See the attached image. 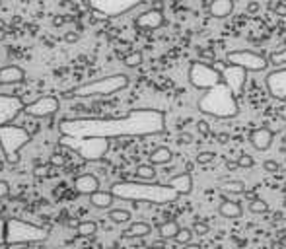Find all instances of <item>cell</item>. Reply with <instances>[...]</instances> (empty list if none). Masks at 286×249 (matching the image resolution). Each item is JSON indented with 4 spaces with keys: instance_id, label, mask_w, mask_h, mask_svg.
Returning a JSON list of instances; mask_svg holds the SVG:
<instances>
[{
    "instance_id": "1",
    "label": "cell",
    "mask_w": 286,
    "mask_h": 249,
    "mask_svg": "<svg viewBox=\"0 0 286 249\" xmlns=\"http://www.w3.org/2000/svg\"><path fill=\"white\" fill-rule=\"evenodd\" d=\"M222 82L210 90H205L199 99V111L216 119H232L238 115V95L243 92L247 70L238 64H228L222 70Z\"/></svg>"
},
{
    "instance_id": "2",
    "label": "cell",
    "mask_w": 286,
    "mask_h": 249,
    "mask_svg": "<svg viewBox=\"0 0 286 249\" xmlns=\"http://www.w3.org/2000/svg\"><path fill=\"white\" fill-rule=\"evenodd\" d=\"M113 195L130 201H146L154 204H166L179 197V193L170 185L160 183H117L113 185Z\"/></svg>"
},
{
    "instance_id": "3",
    "label": "cell",
    "mask_w": 286,
    "mask_h": 249,
    "mask_svg": "<svg viewBox=\"0 0 286 249\" xmlns=\"http://www.w3.org/2000/svg\"><path fill=\"white\" fill-rule=\"evenodd\" d=\"M128 86V76L125 74H113V76H105L88 84H82L74 90H70L66 93V97H95V95H111L117 93L121 90H125Z\"/></svg>"
},
{
    "instance_id": "4",
    "label": "cell",
    "mask_w": 286,
    "mask_h": 249,
    "mask_svg": "<svg viewBox=\"0 0 286 249\" xmlns=\"http://www.w3.org/2000/svg\"><path fill=\"white\" fill-rule=\"evenodd\" d=\"M222 78H224L222 70H218V68H214L207 62H201V61L193 62L191 68H189V82L197 90H210L216 84H220Z\"/></svg>"
},
{
    "instance_id": "5",
    "label": "cell",
    "mask_w": 286,
    "mask_h": 249,
    "mask_svg": "<svg viewBox=\"0 0 286 249\" xmlns=\"http://www.w3.org/2000/svg\"><path fill=\"white\" fill-rule=\"evenodd\" d=\"M86 2L94 12L101 14L105 18H115V16L134 10L138 4L144 2V0H86Z\"/></svg>"
},
{
    "instance_id": "6",
    "label": "cell",
    "mask_w": 286,
    "mask_h": 249,
    "mask_svg": "<svg viewBox=\"0 0 286 249\" xmlns=\"http://www.w3.org/2000/svg\"><path fill=\"white\" fill-rule=\"evenodd\" d=\"M226 61L228 64H238L247 72H263L269 66V61L253 51H230L226 55Z\"/></svg>"
},
{
    "instance_id": "7",
    "label": "cell",
    "mask_w": 286,
    "mask_h": 249,
    "mask_svg": "<svg viewBox=\"0 0 286 249\" xmlns=\"http://www.w3.org/2000/svg\"><path fill=\"white\" fill-rule=\"evenodd\" d=\"M57 109H59V99L53 97V95H45V97H39L37 101L30 103L26 107V113L32 115V117H49Z\"/></svg>"
},
{
    "instance_id": "8",
    "label": "cell",
    "mask_w": 286,
    "mask_h": 249,
    "mask_svg": "<svg viewBox=\"0 0 286 249\" xmlns=\"http://www.w3.org/2000/svg\"><path fill=\"white\" fill-rule=\"evenodd\" d=\"M267 88H269V93L272 97L282 99V101L286 99V66L269 72V76H267Z\"/></svg>"
},
{
    "instance_id": "9",
    "label": "cell",
    "mask_w": 286,
    "mask_h": 249,
    "mask_svg": "<svg viewBox=\"0 0 286 249\" xmlns=\"http://www.w3.org/2000/svg\"><path fill=\"white\" fill-rule=\"evenodd\" d=\"M164 22H166V20H164V14H162L160 10H146V12H142L140 16H136L134 26L140 28V30H148V31H152V30L162 28Z\"/></svg>"
},
{
    "instance_id": "10",
    "label": "cell",
    "mask_w": 286,
    "mask_h": 249,
    "mask_svg": "<svg viewBox=\"0 0 286 249\" xmlns=\"http://www.w3.org/2000/svg\"><path fill=\"white\" fill-rule=\"evenodd\" d=\"M24 80H26V72L24 68L16 64L0 68V86H14V84H22Z\"/></svg>"
},
{
    "instance_id": "11",
    "label": "cell",
    "mask_w": 286,
    "mask_h": 249,
    "mask_svg": "<svg viewBox=\"0 0 286 249\" xmlns=\"http://www.w3.org/2000/svg\"><path fill=\"white\" fill-rule=\"evenodd\" d=\"M272 139H274V133L263 127V129H257V131H253V133H251L249 142L253 144V148H255V150L265 152V150H269V148H270Z\"/></svg>"
},
{
    "instance_id": "12",
    "label": "cell",
    "mask_w": 286,
    "mask_h": 249,
    "mask_svg": "<svg viewBox=\"0 0 286 249\" xmlns=\"http://www.w3.org/2000/svg\"><path fill=\"white\" fill-rule=\"evenodd\" d=\"M74 189L80 193V195H92V193H95L97 189H99V181H97V177L95 175H92V173H82V175H78L76 179H74Z\"/></svg>"
},
{
    "instance_id": "13",
    "label": "cell",
    "mask_w": 286,
    "mask_h": 249,
    "mask_svg": "<svg viewBox=\"0 0 286 249\" xmlns=\"http://www.w3.org/2000/svg\"><path fill=\"white\" fill-rule=\"evenodd\" d=\"M170 187H174L179 195H189L193 191V177L191 173H179V175H174L170 181H168Z\"/></svg>"
},
{
    "instance_id": "14",
    "label": "cell",
    "mask_w": 286,
    "mask_h": 249,
    "mask_svg": "<svg viewBox=\"0 0 286 249\" xmlns=\"http://www.w3.org/2000/svg\"><path fill=\"white\" fill-rule=\"evenodd\" d=\"M208 12L214 18H228L234 12V0H212Z\"/></svg>"
},
{
    "instance_id": "15",
    "label": "cell",
    "mask_w": 286,
    "mask_h": 249,
    "mask_svg": "<svg viewBox=\"0 0 286 249\" xmlns=\"http://www.w3.org/2000/svg\"><path fill=\"white\" fill-rule=\"evenodd\" d=\"M113 199H115V195H113V191H95V193H92L90 195V202H92V206H95V208H101V210H105V208H111V204H113Z\"/></svg>"
},
{
    "instance_id": "16",
    "label": "cell",
    "mask_w": 286,
    "mask_h": 249,
    "mask_svg": "<svg viewBox=\"0 0 286 249\" xmlns=\"http://www.w3.org/2000/svg\"><path fill=\"white\" fill-rule=\"evenodd\" d=\"M218 212L224 216V218H230V220H236L243 214V208L238 201H222L220 206H218Z\"/></svg>"
},
{
    "instance_id": "17",
    "label": "cell",
    "mask_w": 286,
    "mask_h": 249,
    "mask_svg": "<svg viewBox=\"0 0 286 249\" xmlns=\"http://www.w3.org/2000/svg\"><path fill=\"white\" fill-rule=\"evenodd\" d=\"M152 233V226L146 222H132L125 230V237H146Z\"/></svg>"
},
{
    "instance_id": "18",
    "label": "cell",
    "mask_w": 286,
    "mask_h": 249,
    "mask_svg": "<svg viewBox=\"0 0 286 249\" xmlns=\"http://www.w3.org/2000/svg\"><path fill=\"white\" fill-rule=\"evenodd\" d=\"M148 158H150V164H154V166H166V164H170V162L174 160V154H172L170 148L160 146V148L152 150Z\"/></svg>"
},
{
    "instance_id": "19",
    "label": "cell",
    "mask_w": 286,
    "mask_h": 249,
    "mask_svg": "<svg viewBox=\"0 0 286 249\" xmlns=\"http://www.w3.org/2000/svg\"><path fill=\"white\" fill-rule=\"evenodd\" d=\"M179 224L175 222V220H168V222H164V224H160V228H158V232H160V235L164 237V239H174L175 235H177V232H179Z\"/></svg>"
},
{
    "instance_id": "20",
    "label": "cell",
    "mask_w": 286,
    "mask_h": 249,
    "mask_svg": "<svg viewBox=\"0 0 286 249\" xmlns=\"http://www.w3.org/2000/svg\"><path fill=\"white\" fill-rule=\"evenodd\" d=\"M220 189L232 195H245V183L243 181H236V179H228L220 183Z\"/></svg>"
},
{
    "instance_id": "21",
    "label": "cell",
    "mask_w": 286,
    "mask_h": 249,
    "mask_svg": "<svg viewBox=\"0 0 286 249\" xmlns=\"http://www.w3.org/2000/svg\"><path fill=\"white\" fill-rule=\"evenodd\" d=\"M136 177L142 179V181H152L156 177V170H154V164H140L136 168Z\"/></svg>"
},
{
    "instance_id": "22",
    "label": "cell",
    "mask_w": 286,
    "mask_h": 249,
    "mask_svg": "<svg viewBox=\"0 0 286 249\" xmlns=\"http://www.w3.org/2000/svg\"><path fill=\"white\" fill-rule=\"evenodd\" d=\"M107 216L115 224H127V222H130V212L125 210V208H113V210H109Z\"/></svg>"
},
{
    "instance_id": "23",
    "label": "cell",
    "mask_w": 286,
    "mask_h": 249,
    "mask_svg": "<svg viewBox=\"0 0 286 249\" xmlns=\"http://www.w3.org/2000/svg\"><path fill=\"white\" fill-rule=\"evenodd\" d=\"M78 235H84V237H88V235H94L95 232H97V224L95 222H92V220H84V222H80L78 224Z\"/></svg>"
},
{
    "instance_id": "24",
    "label": "cell",
    "mask_w": 286,
    "mask_h": 249,
    "mask_svg": "<svg viewBox=\"0 0 286 249\" xmlns=\"http://www.w3.org/2000/svg\"><path fill=\"white\" fill-rule=\"evenodd\" d=\"M140 62H142V53L140 51H132V53H128V55L123 57V64L128 66V68H134Z\"/></svg>"
},
{
    "instance_id": "25",
    "label": "cell",
    "mask_w": 286,
    "mask_h": 249,
    "mask_svg": "<svg viewBox=\"0 0 286 249\" xmlns=\"http://www.w3.org/2000/svg\"><path fill=\"white\" fill-rule=\"evenodd\" d=\"M195 235V232H193V228H179V232H177V235L174 237L179 245H185V243H189L191 241V237Z\"/></svg>"
},
{
    "instance_id": "26",
    "label": "cell",
    "mask_w": 286,
    "mask_h": 249,
    "mask_svg": "<svg viewBox=\"0 0 286 249\" xmlns=\"http://www.w3.org/2000/svg\"><path fill=\"white\" fill-rule=\"evenodd\" d=\"M249 210H251L253 214H263V212L269 210V204H267L263 199H251V202H249Z\"/></svg>"
},
{
    "instance_id": "27",
    "label": "cell",
    "mask_w": 286,
    "mask_h": 249,
    "mask_svg": "<svg viewBox=\"0 0 286 249\" xmlns=\"http://www.w3.org/2000/svg\"><path fill=\"white\" fill-rule=\"evenodd\" d=\"M270 62H272V64H286V49L274 51V53L270 55Z\"/></svg>"
},
{
    "instance_id": "28",
    "label": "cell",
    "mask_w": 286,
    "mask_h": 249,
    "mask_svg": "<svg viewBox=\"0 0 286 249\" xmlns=\"http://www.w3.org/2000/svg\"><path fill=\"white\" fill-rule=\"evenodd\" d=\"M253 156H247V154H241L239 158H238V168H253Z\"/></svg>"
},
{
    "instance_id": "29",
    "label": "cell",
    "mask_w": 286,
    "mask_h": 249,
    "mask_svg": "<svg viewBox=\"0 0 286 249\" xmlns=\"http://www.w3.org/2000/svg\"><path fill=\"white\" fill-rule=\"evenodd\" d=\"M214 158H216L214 152H201V154L197 156V162H199V164H210V162H214Z\"/></svg>"
},
{
    "instance_id": "30",
    "label": "cell",
    "mask_w": 286,
    "mask_h": 249,
    "mask_svg": "<svg viewBox=\"0 0 286 249\" xmlns=\"http://www.w3.org/2000/svg\"><path fill=\"white\" fill-rule=\"evenodd\" d=\"M193 232H195L197 235H207V233H208V226H207L205 222L197 220V222L193 224Z\"/></svg>"
},
{
    "instance_id": "31",
    "label": "cell",
    "mask_w": 286,
    "mask_h": 249,
    "mask_svg": "<svg viewBox=\"0 0 286 249\" xmlns=\"http://www.w3.org/2000/svg\"><path fill=\"white\" fill-rule=\"evenodd\" d=\"M263 168H265V171H269V173H276V171L280 170V166H278L274 160H265V162H263Z\"/></svg>"
},
{
    "instance_id": "32",
    "label": "cell",
    "mask_w": 286,
    "mask_h": 249,
    "mask_svg": "<svg viewBox=\"0 0 286 249\" xmlns=\"http://www.w3.org/2000/svg\"><path fill=\"white\" fill-rule=\"evenodd\" d=\"M10 195V185L6 181H0V199H4Z\"/></svg>"
},
{
    "instance_id": "33",
    "label": "cell",
    "mask_w": 286,
    "mask_h": 249,
    "mask_svg": "<svg viewBox=\"0 0 286 249\" xmlns=\"http://www.w3.org/2000/svg\"><path fill=\"white\" fill-rule=\"evenodd\" d=\"M64 41H66V43H76V41H78V33L66 31V33H64Z\"/></svg>"
},
{
    "instance_id": "34",
    "label": "cell",
    "mask_w": 286,
    "mask_h": 249,
    "mask_svg": "<svg viewBox=\"0 0 286 249\" xmlns=\"http://www.w3.org/2000/svg\"><path fill=\"white\" fill-rule=\"evenodd\" d=\"M257 10H259V4H257V2H251V4L247 6V12H249V14H253V12H257Z\"/></svg>"
},
{
    "instance_id": "35",
    "label": "cell",
    "mask_w": 286,
    "mask_h": 249,
    "mask_svg": "<svg viewBox=\"0 0 286 249\" xmlns=\"http://www.w3.org/2000/svg\"><path fill=\"white\" fill-rule=\"evenodd\" d=\"M183 249H203V247H201L199 243H191V241H189V243L183 245Z\"/></svg>"
},
{
    "instance_id": "36",
    "label": "cell",
    "mask_w": 286,
    "mask_h": 249,
    "mask_svg": "<svg viewBox=\"0 0 286 249\" xmlns=\"http://www.w3.org/2000/svg\"><path fill=\"white\" fill-rule=\"evenodd\" d=\"M276 14H280V16L284 14V16H286V4H278V6H276Z\"/></svg>"
},
{
    "instance_id": "37",
    "label": "cell",
    "mask_w": 286,
    "mask_h": 249,
    "mask_svg": "<svg viewBox=\"0 0 286 249\" xmlns=\"http://www.w3.org/2000/svg\"><path fill=\"white\" fill-rule=\"evenodd\" d=\"M199 124H201V127H199V129H201L203 133H208V127H205V123H199Z\"/></svg>"
},
{
    "instance_id": "38",
    "label": "cell",
    "mask_w": 286,
    "mask_h": 249,
    "mask_svg": "<svg viewBox=\"0 0 286 249\" xmlns=\"http://www.w3.org/2000/svg\"><path fill=\"white\" fill-rule=\"evenodd\" d=\"M4 39H6V31L0 30V41H4Z\"/></svg>"
},
{
    "instance_id": "39",
    "label": "cell",
    "mask_w": 286,
    "mask_h": 249,
    "mask_svg": "<svg viewBox=\"0 0 286 249\" xmlns=\"http://www.w3.org/2000/svg\"><path fill=\"white\" fill-rule=\"evenodd\" d=\"M6 28V24H4V20L2 18H0V30H4Z\"/></svg>"
},
{
    "instance_id": "40",
    "label": "cell",
    "mask_w": 286,
    "mask_h": 249,
    "mask_svg": "<svg viewBox=\"0 0 286 249\" xmlns=\"http://www.w3.org/2000/svg\"><path fill=\"white\" fill-rule=\"evenodd\" d=\"M284 191H286V185H284Z\"/></svg>"
}]
</instances>
